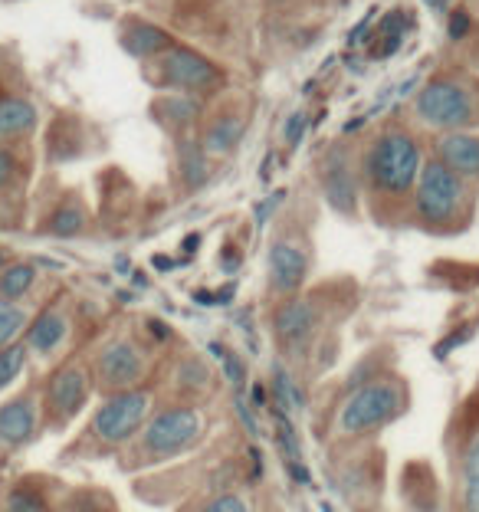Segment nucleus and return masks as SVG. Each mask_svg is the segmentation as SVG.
<instances>
[{
    "label": "nucleus",
    "instance_id": "nucleus-2",
    "mask_svg": "<svg viewBox=\"0 0 479 512\" xmlns=\"http://www.w3.org/2000/svg\"><path fill=\"white\" fill-rule=\"evenodd\" d=\"M420 168H424V158H420L414 135L404 128H388L375 138V145L365 155V184L371 194L384 197V201H404L417 188Z\"/></svg>",
    "mask_w": 479,
    "mask_h": 512
},
{
    "label": "nucleus",
    "instance_id": "nucleus-10",
    "mask_svg": "<svg viewBox=\"0 0 479 512\" xmlns=\"http://www.w3.org/2000/svg\"><path fill=\"white\" fill-rule=\"evenodd\" d=\"M309 266H312V253L306 247V240L292 237V234H279L270 243V293L279 299L299 296V289L306 286L309 279Z\"/></svg>",
    "mask_w": 479,
    "mask_h": 512
},
{
    "label": "nucleus",
    "instance_id": "nucleus-16",
    "mask_svg": "<svg viewBox=\"0 0 479 512\" xmlns=\"http://www.w3.org/2000/svg\"><path fill=\"white\" fill-rule=\"evenodd\" d=\"M122 46L135 56V60H151V56H165L174 46V40L168 30L155 27V23L128 20L122 30Z\"/></svg>",
    "mask_w": 479,
    "mask_h": 512
},
{
    "label": "nucleus",
    "instance_id": "nucleus-23",
    "mask_svg": "<svg viewBox=\"0 0 479 512\" xmlns=\"http://www.w3.org/2000/svg\"><path fill=\"white\" fill-rule=\"evenodd\" d=\"M53 237H76L86 230V211L79 204H63L56 207V214L50 217V224H46Z\"/></svg>",
    "mask_w": 479,
    "mask_h": 512
},
{
    "label": "nucleus",
    "instance_id": "nucleus-19",
    "mask_svg": "<svg viewBox=\"0 0 479 512\" xmlns=\"http://www.w3.org/2000/svg\"><path fill=\"white\" fill-rule=\"evenodd\" d=\"M33 286H37V266L33 263H10L0 270V299L7 302H20L23 296L33 293Z\"/></svg>",
    "mask_w": 479,
    "mask_h": 512
},
{
    "label": "nucleus",
    "instance_id": "nucleus-3",
    "mask_svg": "<svg viewBox=\"0 0 479 512\" xmlns=\"http://www.w3.org/2000/svg\"><path fill=\"white\" fill-rule=\"evenodd\" d=\"M407 404H411L407 384L397 375H378L348 394V401L338 411V430L348 437L375 434V430L394 424L397 417H404Z\"/></svg>",
    "mask_w": 479,
    "mask_h": 512
},
{
    "label": "nucleus",
    "instance_id": "nucleus-8",
    "mask_svg": "<svg viewBox=\"0 0 479 512\" xmlns=\"http://www.w3.org/2000/svg\"><path fill=\"white\" fill-rule=\"evenodd\" d=\"M161 83L178 89L181 96H207V92L224 86V73L207 56L188 50V46H171L161 56Z\"/></svg>",
    "mask_w": 479,
    "mask_h": 512
},
{
    "label": "nucleus",
    "instance_id": "nucleus-28",
    "mask_svg": "<svg viewBox=\"0 0 479 512\" xmlns=\"http://www.w3.org/2000/svg\"><path fill=\"white\" fill-rule=\"evenodd\" d=\"M214 352L220 355V365H224V375L233 388H243L247 384V365H243V358L237 352H230L227 345H214Z\"/></svg>",
    "mask_w": 479,
    "mask_h": 512
},
{
    "label": "nucleus",
    "instance_id": "nucleus-9",
    "mask_svg": "<svg viewBox=\"0 0 479 512\" xmlns=\"http://www.w3.org/2000/svg\"><path fill=\"white\" fill-rule=\"evenodd\" d=\"M145 355L142 348L128 339H112L102 345V352L92 362V384L105 394L138 388V381L145 378Z\"/></svg>",
    "mask_w": 479,
    "mask_h": 512
},
{
    "label": "nucleus",
    "instance_id": "nucleus-29",
    "mask_svg": "<svg viewBox=\"0 0 479 512\" xmlns=\"http://www.w3.org/2000/svg\"><path fill=\"white\" fill-rule=\"evenodd\" d=\"M197 512H250V503L243 499L240 493H230V490H224V493H217V496H210L207 503L197 509Z\"/></svg>",
    "mask_w": 479,
    "mask_h": 512
},
{
    "label": "nucleus",
    "instance_id": "nucleus-22",
    "mask_svg": "<svg viewBox=\"0 0 479 512\" xmlns=\"http://www.w3.org/2000/svg\"><path fill=\"white\" fill-rule=\"evenodd\" d=\"M30 316L20 302H7L0 299V348L14 345L20 339V332H27Z\"/></svg>",
    "mask_w": 479,
    "mask_h": 512
},
{
    "label": "nucleus",
    "instance_id": "nucleus-5",
    "mask_svg": "<svg viewBox=\"0 0 479 512\" xmlns=\"http://www.w3.org/2000/svg\"><path fill=\"white\" fill-rule=\"evenodd\" d=\"M479 83L463 79H434L417 92L414 112L420 122L443 128V132H463L479 122Z\"/></svg>",
    "mask_w": 479,
    "mask_h": 512
},
{
    "label": "nucleus",
    "instance_id": "nucleus-31",
    "mask_svg": "<svg viewBox=\"0 0 479 512\" xmlns=\"http://www.w3.org/2000/svg\"><path fill=\"white\" fill-rule=\"evenodd\" d=\"M306 128H309V115L306 112H292L289 115V122H286V132H283V138H286V145L289 148H299V142L306 138Z\"/></svg>",
    "mask_w": 479,
    "mask_h": 512
},
{
    "label": "nucleus",
    "instance_id": "nucleus-26",
    "mask_svg": "<svg viewBox=\"0 0 479 512\" xmlns=\"http://www.w3.org/2000/svg\"><path fill=\"white\" fill-rule=\"evenodd\" d=\"M210 384V365L204 358H184L178 368V388L181 391H204Z\"/></svg>",
    "mask_w": 479,
    "mask_h": 512
},
{
    "label": "nucleus",
    "instance_id": "nucleus-30",
    "mask_svg": "<svg viewBox=\"0 0 479 512\" xmlns=\"http://www.w3.org/2000/svg\"><path fill=\"white\" fill-rule=\"evenodd\" d=\"M17 174H20V161L17 155L10 151L7 145H0V191L10 188V184L17 181Z\"/></svg>",
    "mask_w": 479,
    "mask_h": 512
},
{
    "label": "nucleus",
    "instance_id": "nucleus-24",
    "mask_svg": "<svg viewBox=\"0 0 479 512\" xmlns=\"http://www.w3.org/2000/svg\"><path fill=\"white\" fill-rule=\"evenodd\" d=\"M27 362H30V352H27V345H23V342L0 348V391H7L10 384L23 375Z\"/></svg>",
    "mask_w": 479,
    "mask_h": 512
},
{
    "label": "nucleus",
    "instance_id": "nucleus-14",
    "mask_svg": "<svg viewBox=\"0 0 479 512\" xmlns=\"http://www.w3.org/2000/svg\"><path fill=\"white\" fill-rule=\"evenodd\" d=\"M69 339V316L60 306H46L37 319H30L27 332H23V345L30 355L53 358Z\"/></svg>",
    "mask_w": 479,
    "mask_h": 512
},
{
    "label": "nucleus",
    "instance_id": "nucleus-13",
    "mask_svg": "<svg viewBox=\"0 0 479 512\" xmlns=\"http://www.w3.org/2000/svg\"><path fill=\"white\" fill-rule=\"evenodd\" d=\"M40 401L37 391L14 394L10 401L0 404V444L4 447H27L40 434Z\"/></svg>",
    "mask_w": 479,
    "mask_h": 512
},
{
    "label": "nucleus",
    "instance_id": "nucleus-1",
    "mask_svg": "<svg viewBox=\"0 0 479 512\" xmlns=\"http://www.w3.org/2000/svg\"><path fill=\"white\" fill-rule=\"evenodd\" d=\"M414 217L434 234H457L473 217V191L443 161L430 158L414 188Z\"/></svg>",
    "mask_w": 479,
    "mask_h": 512
},
{
    "label": "nucleus",
    "instance_id": "nucleus-34",
    "mask_svg": "<svg viewBox=\"0 0 479 512\" xmlns=\"http://www.w3.org/2000/svg\"><path fill=\"white\" fill-rule=\"evenodd\" d=\"M463 512H479V480L463 483Z\"/></svg>",
    "mask_w": 479,
    "mask_h": 512
},
{
    "label": "nucleus",
    "instance_id": "nucleus-7",
    "mask_svg": "<svg viewBox=\"0 0 479 512\" xmlns=\"http://www.w3.org/2000/svg\"><path fill=\"white\" fill-rule=\"evenodd\" d=\"M92 394V375L86 365L66 362L53 371L43 384V417L50 430H63L69 421H76L89 404Z\"/></svg>",
    "mask_w": 479,
    "mask_h": 512
},
{
    "label": "nucleus",
    "instance_id": "nucleus-11",
    "mask_svg": "<svg viewBox=\"0 0 479 512\" xmlns=\"http://www.w3.org/2000/svg\"><path fill=\"white\" fill-rule=\"evenodd\" d=\"M322 322V309L315 306L312 296H289L273 309V332L276 342L286 352H306L315 342L312 335Z\"/></svg>",
    "mask_w": 479,
    "mask_h": 512
},
{
    "label": "nucleus",
    "instance_id": "nucleus-17",
    "mask_svg": "<svg viewBox=\"0 0 479 512\" xmlns=\"http://www.w3.org/2000/svg\"><path fill=\"white\" fill-rule=\"evenodd\" d=\"M40 122V112L23 96H0V145L30 135Z\"/></svg>",
    "mask_w": 479,
    "mask_h": 512
},
{
    "label": "nucleus",
    "instance_id": "nucleus-20",
    "mask_svg": "<svg viewBox=\"0 0 479 512\" xmlns=\"http://www.w3.org/2000/svg\"><path fill=\"white\" fill-rule=\"evenodd\" d=\"M155 112H158V119H165L171 128H188L197 122V115H201V102L194 96H168L155 102Z\"/></svg>",
    "mask_w": 479,
    "mask_h": 512
},
{
    "label": "nucleus",
    "instance_id": "nucleus-27",
    "mask_svg": "<svg viewBox=\"0 0 479 512\" xmlns=\"http://www.w3.org/2000/svg\"><path fill=\"white\" fill-rule=\"evenodd\" d=\"M4 512H50V506H46L43 493L30 490V486H17V490H10Z\"/></svg>",
    "mask_w": 479,
    "mask_h": 512
},
{
    "label": "nucleus",
    "instance_id": "nucleus-4",
    "mask_svg": "<svg viewBox=\"0 0 479 512\" xmlns=\"http://www.w3.org/2000/svg\"><path fill=\"white\" fill-rule=\"evenodd\" d=\"M204 437V417L191 404H168L148 417L138 434V457L145 463H165L194 450Z\"/></svg>",
    "mask_w": 479,
    "mask_h": 512
},
{
    "label": "nucleus",
    "instance_id": "nucleus-21",
    "mask_svg": "<svg viewBox=\"0 0 479 512\" xmlns=\"http://www.w3.org/2000/svg\"><path fill=\"white\" fill-rule=\"evenodd\" d=\"M181 174L188 188H204V181L210 178V165H207V151L204 145L194 142H181Z\"/></svg>",
    "mask_w": 479,
    "mask_h": 512
},
{
    "label": "nucleus",
    "instance_id": "nucleus-12",
    "mask_svg": "<svg viewBox=\"0 0 479 512\" xmlns=\"http://www.w3.org/2000/svg\"><path fill=\"white\" fill-rule=\"evenodd\" d=\"M322 194L335 214L355 217L358 211V181L355 171L348 165V151L342 145L329 148V155L322 158Z\"/></svg>",
    "mask_w": 479,
    "mask_h": 512
},
{
    "label": "nucleus",
    "instance_id": "nucleus-35",
    "mask_svg": "<svg viewBox=\"0 0 479 512\" xmlns=\"http://www.w3.org/2000/svg\"><path fill=\"white\" fill-rule=\"evenodd\" d=\"M430 7H437V10H443V0H427Z\"/></svg>",
    "mask_w": 479,
    "mask_h": 512
},
{
    "label": "nucleus",
    "instance_id": "nucleus-18",
    "mask_svg": "<svg viewBox=\"0 0 479 512\" xmlns=\"http://www.w3.org/2000/svg\"><path fill=\"white\" fill-rule=\"evenodd\" d=\"M243 138V122L237 115H217L204 132V151L207 155H230Z\"/></svg>",
    "mask_w": 479,
    "mask_h": 512
},
{
    "label": "nucleus",
    "instance_id": "nucleus-6",
    "mask_svg": "<svg viewBox=\"0 0 479 512\" xmlns=\"http://www.w3.org/2000/svg\"><path fill=\"white\" fill-rule=\"evenodd\" d=\"M151 417V394L142 388H128L105 394L89 421V437L102 447H122L142 434Z\"/></svg>",
    "mask_w": 479,
    "mask_h": 512
},
{
    "label": "nucleus",
    "instance_id": "nucleus-15",
    "mask_svg": "<svg viewBox=\"0 0 479 512\" xmlns=\"http://www.w3.org/2000/svg\"><path fill=\"white\" fill-rule=\"evenodd\" d=\"M437 161H443L466 184L479 181V135L447 132L437 145Z\"/></svg>",
    "mask_w": 479,
    "mask_h": 512
},
{
    "label": "nucleus",
    "instance_id": "nucleus-33",
    "mask_svg": "<svg viewBox=\"0 0 479 512\" xmlns=\"http://www.w3.org/2000/svg\"><path fill=\"white\" fill-rule=\"evenodd\" d=\"M470 14H466V10H457V14H450V23H447V30H450V37L453 40H463L466 33H470Z\"/></svg>",
    "mask_w": 479,
    "mask_h": 512
},
{
    "label": "nucleus",
    "instance_id": "nucleus-32",
    "mask_svg": "<svg viewBox=\"0 0 479 512\" xmlns=\"http://www.w3.org/2000/svg\"><path fill=\"white\" fill-rule=\"evenodd\" d=\"M463 480H479V434L463 450Z\"/></svg>",
    "mask_w": 479,
    "mask_h": 512
},
{
    "label": "nucleus",
    "instance_id": "nucleus-25",
    "mask_svg": "<svg viewBox=\"0 0 479 512\" xmlns=\"http://www.w3.org/2000/svg\"><path fill=\"white\" fill-rule=\"evenodd\" d=\"M273 401H276V407H302L306 404L299 384L292 381V375L279 362L273 365Z\"/></svg>",
    "mask_w": 479,
    "mask_h": 512
}]
</instances>
